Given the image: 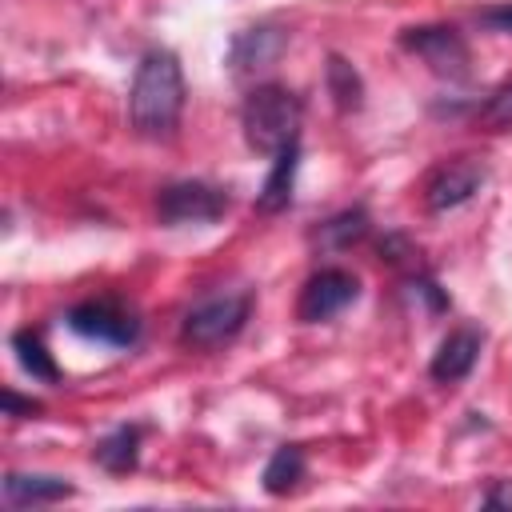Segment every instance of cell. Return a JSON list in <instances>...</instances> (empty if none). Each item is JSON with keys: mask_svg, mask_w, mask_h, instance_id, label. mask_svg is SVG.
Masks as SVG:
<instances>
[{"mask_svg": "<svg viewBox=\"0 0 512 512\" xmlns=\"http://www.w3.org/2000/svg\"><path fill=\"white\" fill-rule=\"evenodd\" d=\"M184 112V68L176 52L148 48L128 88V124L144 140H172Z\"/></svg>", "mask_w": 512, "mask_h": 512, "instance_id": "1", "label": "cell"}, {"mask_svg": "<svg viewBox=\"0 0 512 512\" xmlns=\"http://www.w3.org/2000/svg\"><path fill=\"white\" fill-rule=\"evenodd\" d=\"M300 120H304V104L284 84H256L240 104L244 144L260 156H276L284 144L300 140Z\"/></svg>", "mask_w": 512, "mask_h": 512, "instance_id": "2", "label": "cell"}, {"mask_svg": "<svg viewBox=\"0 0 512 512\" xmlns=\"http://www.w3.org/2000/svg\"><path fill=\"white\" fill-rule=\"evenodd\" d=\"M252 316V296L248 292H216L200 304H192L180 320V344L196 352H212L244 332Z\"/></svg>", "mask_w": 512, "mask_h": 512, "instance_id": "3", "label": "cell"}, {"mask_svg": "<svg viewBox=\"0 0 512 512\" xmlns=\"http://www.w3.org/2000/svg\"><path fill=\"white\" fill-rule=\"evenodd\" d=\"M396 40L404 52L420 56L428 64V72L440 80H468V72H472L468 40L452 24H416V28H404Z\"/></svg>", "mask_w": 512, "mask_h": 512, "instance_id": "4", "label": "cell"}, {"mask_svg": "<svg viewBox=\"0 0 512 512\" xmlns=\"http://www.w3.org/2000/svg\"><path fill=\"white\" fill-rule=\"evenodd\" d=\"M228 212V192L204 180H176L164 184L156 196V216L160 224L176 228V224H212Z\"/></svg>", "mask_w": 512, "mask_h": 512, "instance_id": "5", "label": "cell"}, {"mask_svg": "<svg viewBox=\"0 0 512 512\" xmlns=\"http://www.w3.org/2000/svg\"><path fill=\"white\" fill-rule=\"evenodd\" d=\"M356 296H360V280L348 268H320L300 288L296 320L300 324H324V320L340 316L348 304H356Z\"/></svg>", "mask_w": 512, "mask_h": 512, "instance_id": "6", "label": "cell"}, {"mask_svg": "<svg viewBox=\"0 0 512 512\" xmlns=\"http://www.w3.org/2000/svg\"><path fill=\"white\" fill-rule=\"evenodd\" d=\"M64 324H68L76 336L96 340V344H112V348H128V344H136V336H140V320H136L128 308L112 304V300H84V304L68 308Z\"/></svg>", "mask_w": 512, "mask_h": 512, "instance_id": "7", "label": "cell"}, {"mask_svg": "<svg viewBox=\"0 0 512 512\" xmlns=\"http://www.w3.org/2000/svg\"><path fill=\"white\" fill-rule=\"evenodd\" d=\"M484 180H488V168L480 160H472V156L444 160L424 180V204H428V212H452V208L468 204L484 188Z\"/></svg>", "mask_w": 512, "mask_h": 512, "instance_id": "8", "label": "cell"}, {"mask_svg": "<svg viewBox=\"0 0 512 512\" xmlns=\"http://www.w3.org/2000/svg\"><path fill=\"white\" fill-rule=\"evenodd\" d=\"M288 48V32L280 24H252V28H240L228 44V68L232 76L248 80V76H260L268 72Z\"/></svg>", "mask_w": 512, "mask_h": 512, "instance_id": "9", "label": "cell"}, {"mask_svg": "<svg viewBox=\"0 0 512 512\" xmlns=\"http://www.w3.org/2000/svg\"><path fill=\"white\" fill-rule=\"evenodd\" d=\"M480 348H484V332H480V328H472V324L452 328V332L440 340V348H436V356H432V364H428L432 380H436V384H460V380L476 368Z\"/></svg>", "mask_w": 512, "mask_h": 512, "instance_id": "10", "label": "cell"}, {"mask_svg": "<svg viewBox=\"0 0 512 512\" xmlns=\"http://www.w3.org/2000/svg\"><path fill=\"white\" fill-rule=\"evenodd\" d=\"M296 168H300V140L284 144L276 156H272V168L256 192V212L264 216H276L292 204V188H296Z\"/></svg>", "mask_w": 512, "mask_h": 512, "instance_id": "11", "label": "cell"}, {"mask_svg": "<svg viewBox=\"0 0 512 512\" xmlns=\"http://www.w3.org/2000/svg\"><path fill=\"white\" fill-rule=\"evenodd\" d=\"M76 488L64 476H48V472H8L4 476V504L12 508H32V504H56L68 500Z\"/></svg>", "mask_w": 512, "mask_h": 512, "instance_id": "12", "label": "cell"}, {"mask_svg": "<svg viewBox=\"0 0 512 512\" xmlns=\"http://www.w3.org/2000/svg\"><path fill=\"white\" fill-rule=\"evenodd\" d=\"M140 428L136 424H120V428H112L104 440H96V448H92V460L104 468V472H112V476H124V472H132L136 464H140Z\"/></svg>", "mask_w": 512, "mask_h": 512, "instance_id": "13", "label": "cell"}, {"mask_svg": "<svg viewBox=\"0 0 512 512\" xmlns=\"http://www.w3.org/2000/svg\"><path fill=\"white\" fill-rule=\"evenodd\" d=\"M324 80H328V96H332L336 112H356V108L364 104V80H360V72H356L340 52L328 56Z\"/></svg>", "mask_w": 512, "mask_h": 512, "instance_id": "14", "label": "cell"}, {"mask_svg": "<svg viewBox=\"0 0 512 512\" xmlns=\"http://www.w3.org/2000/svg\"><path fill=\"white\" fill-rule=\"evenodd\" d=\"M260 480H264V492H268V496H288V492L304 480V452H300L296 444H280V448L268 456Z\"/></svg>", "mask_w": 512, "mask_h": 512, "instance_id": "15", "label": "cell"}, {"mask_svg": "<svg viewBox=\"0 0 512 512\" xmlns=\"http://www.w3.org/2000/svg\"><path fill=\"white\" fill-rule=\"evenodd\" d=\"M368 212L356 204V208H344V212H336V216H328L320 228H316V244H324V248H352V244H360L364 236H368Z\"/></svg>", "mask_w": 512, "mask_h": 512, "instance_id": "16", "label": "cell"}, {"mask_svg": "<svg viewBox=\"0 0 512 512\" xmlns=\"http://www.w3.org/2000/svg\"><path fill=\"white\" fill-rule=\"evenodd\" d=\"M12 352H16L20 368H24L32 380H44V384H56V380H60V368H56L52 352L44 348V340H40L32 328L12 332Z\"/></svg>", "mask_w": 512, "mask_h": 512, "instance_id": "17", "label": "cell"}, {"mask_svg": "<svg viewBox=\"0 0 512 512\" xmlns=\"http://www.w3.org/2000/svg\"><path fill=\"white\" fill-rule=\"evenodd\" d=\"M472 124L476 132H512V76L500 88H492V96L476 108Z\"/></svg>", "mask_w": 512, "mask_h": 512, "instance_id": "18", "label": "cell"}, {"mask_svg": "<svg viewBox=\"0 0 512 512\" xmlns=\"http://www.w3.org/2000/svg\"><path fill=\"white\" fill-rule=\"evenodd\" d=\"M476 24L488 32H508L512 36V4H492L484 12H476Z\"/></svg>", "mask_w": 512, "mask_h": 512, "instance_id": "19", "label": "cell"}, {"mask_svg": "<svg viewBox=\"0 0 512 512\" xmlns=\"http://www.w3.org/2000/svg\"><path fill=\"white\" fill-rule=\"evenodd\" d=\"M36 412H44V404L40 400H28V396H20L16 388H4V416H36Z\"/></svg>", "mask_w": 512, "mask_h": 512, "instance_id": "20", "label": "cell"}, {"mask_svg": "<svg viewBox=\"0 0 512 512\" xmlns=\"http://www.w3.org/2000/svg\"><path fill=\"white\" fill-rule=\"evenodd\" d=\"M484 504H512V492H488Z\"/></svg>", "mask_w": 512, "mask_h": 512, "instance_id": "21", "label": "cell"}]
</instances>
